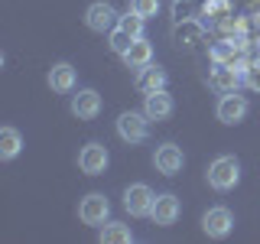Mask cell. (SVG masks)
Masks as SVG:
<instances>
[{
	"instance_id": "cell-21",
	"label": "cell",
	"mask_w": 260,
	"mask_h": 244,
	"mask_svg": "<svg viewBox=\"0 0 260 244\" xmlns=\"http://www.w3.org/2000/svg\"><path fill=\"white\" fill-rule=\"evenodd\" d=\"M234 49H238V46H234V39L215 43V46H211V62H228V65H231L234 59H238V55H234Z\"/></svg>"
},
{
	"instance_id": "cell-8",
	"label": "cell",
	"mask_w": 260,
	"mask_h": 244,
	"mask_svg": "<svg viewBox=\"0 0 260 244\" xmlns=\"http://www.w3.org/2000/svg\"><path fill=\"white\" fill-rule=\"evenodd\" d=\"M231 228H234V215L224 205H215L202 215V231H205L208 238H228Z\"/></svg>"
},
{
	"instance_id": "cell-16",
	"label": "cell",
	"mask_w": 260,
	"mask_h": 244,
	"mask_svg": "<svg viewBox=\"0 0 260 244\" xmlns=\"http://www.w3.org/2000/svg\"><path fill=\"white\" fill-rule=\"evenodd\" d=\"M166 81H169V75H166V69H159V65H146V69H140V75H137V88L146 95V92H159V88H166Z\"/></svg>"
},
{
	"instance_id": "cell-22",
	"label": "cell",
	"mask_w": 260,
	"mask_h": 244,
	"mask_svg": "<svg viewBox=\"0 0 260 244\" xmlns=\"http://www.w3.org/2000/svg\"><path fill=\"white\" fill-rule=\"evenodd\" d=\"M143 16L140 13H134V10H130L127 16H120V20H117V26H124L127 33H130V36H143Z\"/></svg>"
},
{
	"instance_id": "cell-3",
	"label": "cell",
	"mask_w": 260,
	"mask_h": 244,
	"mask_svg": "<svg viewBox=\"0 0 260 244\" xmlns=\"http://www.w3.org/2000/svg\"><path fill=\"white\" fill-rule=\"evenodd\" d=\"M247 111H250V104H247V98L238 95V92H231V95H221V101H218V120L228 127H234V124H241L244 117H247Z\"/></svg>"
},
{
	"instance_id": "cell-10",
	"label": "cell",
	"mask_w": 260,
	"mask_h": 244,
	"mask_svg": "<svg viewBox=\"0 0 260 244\" xmlns=\"http://www.w3.org/2000/svg\"><path fill=\"white\" fill-rule=\"evenodd\" d=\"M241 75H238V69L234 65H228V62H215V69L208 72V85L215 88L218 95H231V92H238L241 88Z\"/></svg>"
},
{
	"instance_id": "cell-23",
	"label": "cell",
	"mask_w": 260,
	"mask_h": 244,
	"mask_svg": "<svg viewBox=\"0 0 260 244\" xmlns=\"http://www.w3.org/2000/svg\"><path fill=\"white\" fill-rule=\"evenodd\" d=\"M130 10L140 13L143 20H150V16L159 13V0H130Z\"/></svg>"
},
{
	"instance_id": "cell-13",
	"label": "cell",
	"mask_w": 260,
	"mask_h": 244,
	"mask_svg": "<svg viewBox=\"0 0 260 244\" xmlns=\"http://www.w3.org/2000/svg\"><path fill=\"white\" fill-rule=\"evenodd\" d=\"M72 114L78 120H94L101 114V95L94 88H81L78 95H72Z\"/></svg>"
},
{
	"instance_id": "cell-9",
	"label": "cell",
	"mask_w": 260,
	"mask_h": 244,
	"mask_svg": "<svg viewBox=\"0 0 260 244\" xmlns=\"http://www.w3.org/2000/svg\"><path fill=\"white\" fill-rule=\"evenodd\" d=\"M117 10H114L111 4H104V0H98V4H91L85 10V23H88V29H94V33H111L114 26H117Z\"/></svg>"
},
{
	"instance_id": "cell-2",
	"label": "cell",
	"mask_w": 260,
	"mask_h": 244,
	"mask_svg": "<svg viewBox=\"0 0 260 244\" xmlns=\"http://www.w3.org/2000/svg\"><path fill=\"white\" fill-rule=\"evenodd\" d=\"M117 137L124 143H143L150 137V117L146 111H124L117 117Z\"/></svg>"
},
{
	"instance_id": "cell-15",
	"label": "cell",
	"mask_w": 260,
	"mask_h": 244,
	"mask_svg": "<svg viewBox=\"0 0 260 244\" xmlns=\"http://www.w3.org/2000/svg\"><path fill=\"white\" fill-rule=\"evenodd\" d=\"M124 62H127V69H146V65L153 62V46H150V39L146 36H137L134 39V46L124 52Z\"/></svg>"
},
{
	"instance_id": "cell-11",
	"label": "cell",
	"mask_w": 260,
	"mask_h": 244,
	"mask_svg": "<svg viewBox=\"0 0 260 244\" xmlns=\"http://www.w3.org/2000/svg\"><path fill=\"white\" fill-rule=\"evenodd\" d=\"M143 111H146V117H150V120H169V117H173V111H176L173 95H169L166 88H159V92H146L143 95Z\"/></svg>"
},
{
	"instance_id": "cell-19",
	"label": "cell",
	"mask_w": 260,
	"mask_h": 244,
	"mask_svg": "<svg viewBox=\"0 0 260 244\" xmlns=\"http://www.w3.org/2000/svg\"><path fill=\"white\" fill-rule=\"evenodd\" d=\"M202 39V23H195V20H185L182 26L176 29V43L179 46H195Z\"/></svg>"
},
{
	"instance_id": "cell-20",
	"label": "cell",
	"mask_w": 260,
	"mask_h": 244,
	"mask_svg": "<svg viewBox=\"0 0 260 244\" xmlns=\"http://www.w3.org/2000/svg\"><path fill=\"white\" fill-rule=\"evenodd\" d=\"M108 36H111V49L120 55V59H124V52H127L130 46H134V39H137V36H130V33H127L124 26H114V29L108 33Z\"/></svg>"
},
{
	"instance_id": "cell-12",
	"label": "cell",
	"mask_w": 260,
	"mask_h": 244,
	"mask_svg": "<svg viewBox=\"0 0 260 244\" xmlns=\"http://www.w3.org/2000/svg\"><path fill=\"white\" fill-rule=\"evenodd\" d=\"M182 215V205H179V199L173 192H162L153 199V208H150V218H153V225H176V218Z\"/></svg>"
},
{
	"instance_id": "cell-24",
	"label": "cell",
	"mask_w": 260,
	"mask_h": 244,
	"mask_svg": "<svg viewBox=\"0 0 260 244\" xmlns=\"http://www.w3.org/2000/svg\"><path fill=\"white\" fill-rule=\"evenodd\" d=\"M244 81H247V88L260 92V65H250V69H247V75H244Z\"/></svg>"
},
{
	"instance_id": "cell-6",
	"label": "cell",
	"mask_w": 260,
	"mask_h": 244,
	"mask_svg": "<svg viewBox=\"0 0 260 244\" xmlns=\"http://www.w3.org/2000/svg\"><path fill=\"white\" fill-rule=\"evenodd\" d=\"M108 215H111V202L104 199L101 192H88L85 199H81V205H78V218L85 225H104L108 222Z\"/></svg>"
},
{
	"instance_id": "cell-1",
	"label": "cell",
	"mask_w": 260,
	"mask_h": 244,
	"mask_svg": "<svg viewBox=\"0 0 260 244\" xmlns=\"http://www.w3.org/2000/svg\"><path fill=\"white\" fill-rule=\"evenodd\" d=\"M205 176L215 192H231L241 182V163H238V157H218V160H211Z\"/></svg>"
},
{
	"instance_id": "cell-18",
	"label": "cell",
	"mask_w": 260,
	"mask_h": 244,
	"mask_svg": "<svg viewBox=\"0 0 260 244\" xmlns=\"http://www.w3.org/2000/svg\"><path fill=\"white\" fill-rule=\"evenodd\" d=\"M98 238L104 244H130L134 241V231H130V225H124V222H104Z\"/></svg>"
},
{
	"instance_id": "cell-7",
	"label": "cell",
	"mask_w": 260,
	"mask_h": 244,
	"mask_svg": "<svg viewBox=\"0 0 260 244\" xmlns=\"http://www.w3.org/2000/svg\"><path fill=\"white\" fill-rule=\"evenodd\" d=\"M153 199H156V195H153V189H150V186H143V182H134V186H127V189H124V208H127L134 218L150 215Z\"/></svg>"
},
{
	"instance_id": "cell-4",
	"label": "cell",
	"mask_w": 260,
	"mask_h": 244,
	"mask_svg": "<svg viewBox=\"0 0 260 244\" xmlns=\"http://www.w3.org/2000/svg\"><path fill=\"white\" fill-rule=\"evenodd\" d=\"M108 163H111V153H108L104 143H85V146H81L78 166H81L85 176H101L104 169H108Z\"/></svg>"
},
{
	"instance_id": "cell-14",
	"label": "cell",
	"mask_w": 260,
	"mask_h": 244,
	"mask_svg": "<svg viewBox=\"0 0 260 244\" xmlns=\"http://www.w3.org/2000/svg\"><path fill=\"white\" fill-rule=\"evenodd\" d=\"M46 81H49V88H52V92L69 95L72 88H75V65H72V62H55L52 69H49Z\"/></svg>"
},
{
	"instance_id": "cell-5",
	"label": "cell",
	"mask_w": 260,
	"mask_h": 244,
	"mask_svg": "<svg viewBox=\"0 0 260 244\" xmlns=\"http://www.w3.org/2000/svg\"><path fill=\"white\" fill-rule=\"evenodd\" d=\"M153 166H156V173H162V176L182 173V166H185L182 146H176V143H159L156 150H153Z\"/></svg>"
},
{
	"instance_id": "cell-17",
	"label": "cell",
	"mask_w": 260,
	"mask_h": 244,
	"mask_svg": "<svg viewBox=\"0 0 260 244\" xmlns=\"http://www.w3.org/2000/svg\"><path fill=\"white\" fill-rule=\"evenodd\" d=\"M23 150V137L16 127H0V160H16Z\"/></svg>"
}]
</instances>
